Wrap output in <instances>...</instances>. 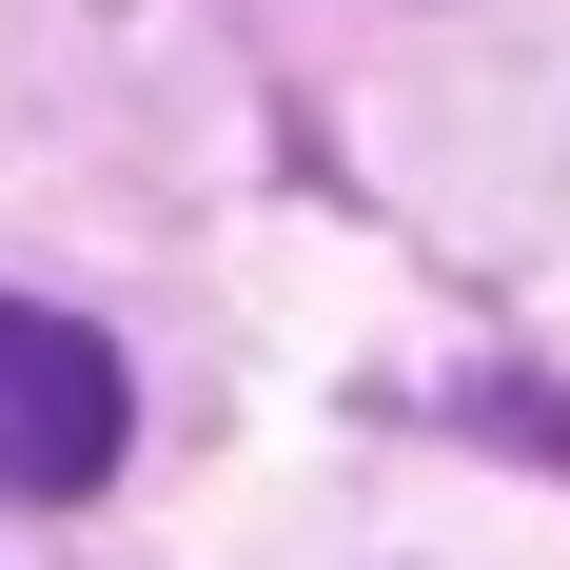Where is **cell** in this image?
Here are the masks:
<instances>
[{"label":"cell","mask_w":570,"mask_h":570,"mask_svg":"<svg viewBox=\"0 0 570 570\" xmlns=\"http://www.w3.org/2000/svg\"><path fill=\"white\" fill-rule=\"evenodd\" d=\"M138 394H118V335L40 315V295H0V492H99Z\"/></svg>","instance_id":"6da1fadb"}]
</instances>
